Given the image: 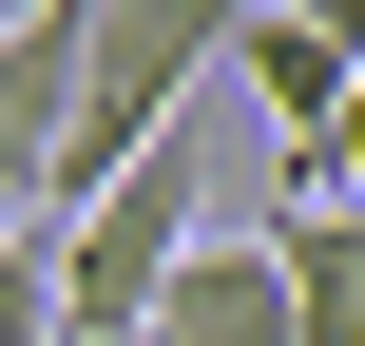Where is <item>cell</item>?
Listing matches in <instances>:
<instances>
[{
  "mask_svg": "<svg viewBox=\"0 0 365 346\" xmlns=\"http://www.w3.org/2000/svg\"><path fill=\"white\" fill-rule=\"evenodd\" d=\"M192 231H212V135L173 116V135H154V154H135L115 193H77V212L38 231V270H58V346H135Z\"/></svg>",
  "mask_w": 365,
  "mask_h": 346,
  "instance_id": "obj_1",
  "label": "cell"
},
{
  "mask_svg": "<svg viewBox=\"0 0 365 346\" xmlns=\"http://www.w3.org/2000/svg\"><path fill=\"white\" fill-rule=\"evenodd\" d=\"M77 77H96V0H0V212H38V193H58Z\"/></svg>",
  "mask_w": 365,
  "mask_h": 346,
  "instance_id": "obj_2",
  "label": "cell"
},
{
  "mask_svg": "<svg viewBox=\"0 0 365 346\" xmlns=\"http://www.w3.org/2000/svg\"><path fill=\"white\" fill-rule=\"evenodd\" d=\"M135 346H308V308H289V250H269V231H192Z\"/></svg>",
  "mask_w": 365,
  "mask_h": 346,
  "instance_id": "obj_3",
  "label": "cell"
},
{
  "mask_svg": "<svg viewBox=\"0 0 365 346\" xmlns=\"http://www.w3.org/2000/svg\"><path fill=\"white\" fill-rule=\"evenodd\" d=\"M231 77H250V116H269V154H308V135L346 116V77H365V58H327L289 0H250V19H231Z\"/></svg>",
  "mask_w": 365,
  "mask_h": 346,
  "instance_id": "obj_4",
  "label": "cell"
},
{
  "mask_svg": "<svg viewBox=\"0 0 365 346\" xmlns=\"http://www.w3.org/2000/svg\"><path fill=\"white\" fill-rule=\"evenodd\" d=\"M269 250H289V308H308V346H365V193L269 212Z\"/></svg>",
  "mask_w": 365,
  "mask_h": 346,
  "instance_id": "obj_5",
  "label": "cell"
},
{
  "mask_svg": "<svg viewBox=\"0 0 365 346\" xmlns=\"http://www.w3.org/2000/svg\"><path fill=\"white\" fill-rule=\"evenodd\" d=\"M0 346H58V270H38V231H0Z\"/></svg>",
  "mask_w": 365,
  "mask_h": 346,
  "instance_id": "obj_6",
  "label": "cell"
},
{
  "mask_svg": "<svg viewBox=\"0 0 365 346\" xmlns=\"http://www.w3.org/2000/svg\"><path fill=\"white\" fill-rule=\"evenodd\" d=\"M308 193H365V77H346V116H327V135L289 154V212H308Z\"/></svg>",
  "mask_w": 365,
  "mask_h": 346,
  "instance_id": "obj_7",
  "label": "cell"
}]
</instances>
